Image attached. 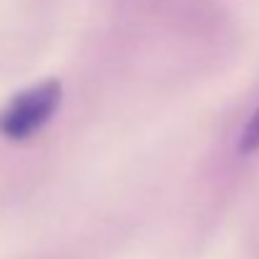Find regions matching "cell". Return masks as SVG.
Returning a JSON list of instances; mask_svg holds the SVG:
<instances>
[{
    "label": "cell",
    "instance_id": "cell-2",
    "mask_svg": "<svg viewBox=\"0 0 259 259\" xmlns=\"http://www.w3.org/2000/svg\"><path fill=\"white\" fill-rule=\"evenodd\" d=\"M259 149V108L252 113V118L247 121V126L242 128L239 136V151L242 154H254Z\"/></svg>",
    "mask_w": 259,
    "mask_h": 259
},
{
    "label": "cell",
    "instance_id": "cell-1",
    "mask_svg": "<svg viewBox=\"0 0 259 259\" xmlns=\"http://www.w3.org/2000/svg\"><path fill=\"white\" fill-rule=\"evenodd\" d=\"M61 83L43 81L20 91L0 108V136L10 141H23L38 134L61 106Z\"/></svg>",
    "mask_w": 259,
    "mask_h": 259
}]
</instances>
